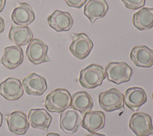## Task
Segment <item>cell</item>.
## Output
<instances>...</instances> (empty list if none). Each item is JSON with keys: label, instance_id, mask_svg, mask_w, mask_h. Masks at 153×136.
Returning <instances> with one entry per match:
<instances>
[{"label": "cell", "instance_id": "cell-1", "mask_svg": "<svg viewBox=\"0 0 153 136\" xmlns=\"http://www.w3.org/2000/svg\"><path fill=\"white\" fill-rule=\"evenodd\" d=\"M71 95L64 88H57L50 92L45 97L44 105L50 112L62 113L71 106Z\"/></svg>", "mask_w": 153, "mask_h": 136}, {"label": "cell", "instance_id": "cell-2", "mask_svg": "<svg viewBox=\"0 0 153 136\" xmlns=\"http://www.w3.org/2000/svg\"><path fill=\"white\" fill-rule=\"evenodd\" d=\"M105 78L106 74L102 66L91 64L81 70L79 82L83 88L93 89L101 85Z\"/></svg>", "mask_w": 153, "mask_h": 136}, {"label": "cell", "instance_id": "cell-3", "mask_svg": "<svg viewBox=\"0 0 153 136\" xmlns=\"http://www.w3.org/2000/svg\"><path fill=\"white\" fill-rule=\"evenodd\" d=\"M98 102L100 107L107 112L124 110V95L117 88H112L99 94Z\"/></svg>", "mask_w": 153, "mask_h": 136}, {"label": "cell", "instance_id": "cell-4", "mask_svg": "<svg viewBox=\"0 0 153 136\" xmlns=\"http://www.w3.org/2000/svg\"><path fill=\"white\" fill-rule=\"evenodd\" d=\"M105 74L109 81L119 85L130 81L132 69L126 62H111L105 68Z\"/></svg>", "mask_w": 153, "mask_h": 136}, {"label": "cell", "instance_id": "cell-5", "mask_svg": "<svg viewBox=\"0 0 153 136\" xmlns=\"http://www.w3.org/2000/svg\"><path fill=\"white\" fill-rule=\"evenodd\" d=\"M72 41L69 49L71 53L79 60H84L88 56L93 47V43L84 33H72Z\"/></svg>", "mask_w": 153, "mask_h": 136}, {"label": "cell", "instance_id": "cell-6", "mask_svg": "<svg viewBox=\"0 0 153 136\" xmlns=\"http://www.w3.org/2000/svg\"><path fill=\"white\" fill-rule=\"evenodd\" d=\"M48 47L43 41L34 38L28 44L26 50V55L29 61L37 65L51 61L48 55Z\"/></svg>", "mask_w": 153, "mask_h": 136}, {"label": "cell", "instance_id": "cell-7", "mask_svg": "<svg viewBox=\"0 0 153 136\" xmlns=\"http://www.w3.org/2000/svg\"><path fill=\"white\" fill-rule=\"evenodd\" d=\"M129 128L136 136H148L153 134L151 117L144 112H136L131 115Z\"/></svg>", "mask_w": 153, "mask_h": 136}, {"label": "cell", "instance_id": "cell-8", "mask_svg": "<svg viewBox=\"0 0 153 136\" xmlns=\"http://www.w3.org/2000/svg\"><path fill=\"white\" fill-rule=\"evenodd\" d=\"M22 85L27 95L40 96L47 89L46 79L36 73H30L22 81Z\"/></svg>", "mask_w": 153, "mask_h": 136}, {"label": "cell", "instance_id": "cell-9", "mask_svg": "<svg viewBox=\"0 0 153 136\" xmlns=\"http://www.w3.org/2000/svg\"><path fill=\"white\" fill-rule=\"evenodd\" d=\"M81 117L79 112L75 110L67 109L60 113L59 126L65 133L74 134L79 129L81 125Z\"/></svg>", "mask_w": 153, "mask_h": 136}, {"label": "cell", "instance_id": "cell-10", "mask_svg": "<svg viewBox=\"0 0 153 136\" xmlns=\"http://www.w3.org/2000/svg\"><path fill=\"white\" fill-rule=\"evenodd\" d=\"M23 94L22 83L17 78L10 77L0 84V95L8 100H17Z\"/></svg>", "mask_w": 153, "mask_h": 136}, {"label": "cell", "instance_id": "cell-11", "mask_svg": "<svg viewBox=\"0 0 153 136\" xmlns=\"http://www.w3.org/2000/svg\"><path fill=\"white\" fill-rule=\"evenodd\" d=\"M8 128L16 135L25 134L29 128V123L25 113L21 111H14L6 116Z\"/></svg>", "mask_w": 153, "mask_h": 136}, {"label": "cell", "instance_id": "cell-12", "mask_svg": "<svg viewBox=\"0 0 153 136\" xmlns=\"http://www.w3.org/2000/svg\"><path fill=\"white\" fill-rule=\"evenodd\" d=\"M49 26L56 32H66L71 29L74 19L69 13L60 10H55L47 18Z\"/></svg>", "mask_w": 153, "mask_h": 136}, {"label": "cell", "instance_id": "cell-13", "mask_svg": "<svg viewBox=\"0 0 153 136\" xmlns=\"http://www.w3.org/2000/svg\"><path fill=\"white\" fill-rule=\"evenodd\" d=\"M23 51L20 46L13 45L4 48L0 63L10 70L14 69L23 61Z\"/></svg>", "mask_w": 153, "mask_h": 136}, {"label": "cell", "instance_id": "cell-14", "mask_svg": "<svg viewBox=\"0 0 153 136\" xmlns=\"http://www.w3.org/2000/svg\"><path fill=\"white\" fill-rule=\"evenodd\" d=\"M130 58L135 66L149 68L153 65V50L146 45L136 46L131 49Z\"/></svg>", "mask_w": 153, "mask_h": 136}, {"label": "cell", "instance_id": "cell-15", "mask_svg": "<svg viewBox=\"0 0 153 136\" xmlns=\"http://www.w3.org/2000/svg\"><path fill=\"white\" fill-rule=\"evenodd\" d=\"M108 11V5L105 0H88L84 8V14L93 25L97 20L105 16Z\"/></svg>", "mask_w": 153, "mask_h": 136}, {"label": "cell", "instance_id": "cell-16", "mask_svg": "<svg viewBox=\"0 0 153 136\" xmlns=\"http://www.w3.org/2000/svg\"><path fill=\"white\" fill-rule=\"evenodd\" d=\"M146 101V93L141 87H130L125 91L124 103L126 106L133 111H137Z\"/></svg>", "mask_w": 153, "mask_h": 136}, {"label": "cell", "instance_id": "cell-17", "mask_svg": "<svg viewBox=\"0 0 153 136\" xmlns=\"http://www.w3.org/2000/svg\"><path fill=\"white\" fill-rule=\"evenodd\" d=\"M27 120L33 128L47 132L52 122V117L45 109H32L29 112Z\"/></svg>", "mask_w": 153, "mask_h": 136}, {"label": "cell", "instance_id": "cell-18", "mask_svg": "<svg viewBox=\"0 0 153 136\" xmlns=\"http://www.w3.org/2000/svg\"><path fill=\"white\" fill-rule=\"evenodd\" d=\"M11 17L15 24L27 26L35 20V13L27 3L20 2L13 10Z\"/></svg>", "mask_w": 153, "mask_h": 136}, {"label": "cell", "instance_id": "cell-19", "mask_svg": "<svg viewBox=\"0 0 153 136\" xmlns=\"http://www.w3.org/2000/svg\"><path fill=\"white\" fill-rule=\"evenodd\" d=\"M105 116L99 110L90 111L84 114L82 121V126L90 133L96 132L105 126Z\"/></svg>", "mask_w": 153, "mask_h": 136}, {"label": "cell", "instance_id": "cell-20", "mask_svg": "<svg viewBox=\"0 0 153 136\" xmlns=\"http://www.w3.org/2000/svg\"><path fill=\"white\" fill-rule=\"evenodd\" d=\"M33 35L28 26H21L12 24L8 33L9 39L17 46L29 44L33 39Z\"/></svg>", "mask_w": 153, "mask_h": 136}, {"label": "cell", "instance_id": "cell-21", "mask_svg": "<svg viewBox=\"0 0 153 136\" xmlns=\"http://www.w3.org/2000/svg\"><path fill=\"white\" fill-rule=\"evenodd\" d=\"M71 107L81 115L91 110L93 101L90 94L86 91H78L71 97Z\"/></svg>", "mask_w": 153, "mask_h": 136}, {"label": "cell", "instance_id": "cell-22", "mask_svg": "<svg viewBox=\"0 0 153 136\" xmlns=\"http://www.w3.org/2000/svg\"><path fill=\"white\" fill-rule=\"evenodd\" d=\"M133 24L140 30H148L153 27V8L143 7L133 16Z\"/></svg>", "mask_w": 153, "mask_h": 136}, {"label": "cell", "instance_id": "cell-23", "mask_svg": "<svg viewBox=\"0 0 153 136\" xmlns=\"http://www.w3.org/2000/svg\"><path fill=\"white\" fill-rule=\"evenodd\" d=\"M124 6L130 10H135L144 6L145 0H121Z\"/></svg>", "mask_w": 153, "mask_h": 136}, {"label": "cell", "instance_id": "cell-24", "mask_svg": "<svg viewBox=\"0 0 153 136\" xmlns=\"http://www.w3.org/2000/svg\"><path fill=\"white\" fill-rule=\"evenodd\" d=\"M68 6L79 9L81 8L87 0H64Z\"/></svg>", "mask_w": 153, "mask_h": 136}, {"label": "cell", "instance_id": "cell-25", "mask_svg": "<svg viewBox=\"0 0 153 136\" xmlns=\"http://www.w3.org/2000/svg\"><path fill=\"white\" fill-rule=\"evenodd\" d=\"M5 29V21L4 18L0 16V34L4 32Z\"/></svg>", "mask_w": 153, "mask_h": 136}, {"label": "cell", "instance_id": "cell-26", "mask_svg": "<svg viewBox=\"0 0 153 136\" xmlns=\"http://www.w3.org/2000/svg\"><path fill=\"white\" fill-rule=\"evenodd\" d=\"M5 3H6V0H0V13L5 8Z\"/></svg>", "mask_w": 153, "mask_h": 136}, {"label": "cell", "instance_id": "cell-27", "mask_svg": "<svg viewBox=\"0 0 153 136\" xmlns=\"http://www.w3.org/2000/svg\"><path fill=\"white\" fill-rule=\"evenodd\" d=\"M85 136H106L105 134H100V133H96V132H93L91 133V134L85 135Z\"/></svg>", "mask_w": 153, "mask_h": 136}, {"label": "cell", "instance_id": "cell-28", "mask_svg": "<svg viewBox=\"0 0 153 136\" xmlns=\"http://www.w3.org/2000/svg\"><path fill=\"white\" fill-rule=\"evenodd\" d=\"M46 136H60L59 134L57 133H53V132H50L47 134Z\"/></svg>", "mask_w": 153, "mask_h": 136}, {"label": "cell", "instance_id": "cell-29", "mask_svg": "<svg viewBox=\"0 0 153 136\" xmlns=\"http://www.w3.org/2000/svg\"><path fill=\"white\" fill-rule=\"evenodd\" d=\"M2 114L0 112V127L2 125Z\"/></svg>", "mask_w": 153, "mask_h": 136}, {"label": "cell", "instance_id": "cell-30", "mask_svg": "<svg viewBox=\"0 0 153 136\" xmlns=\"http://www.w3.org/2000/svg\"><path fill=\"white\" fill-rule=\"evenodd\" d=\"M152 100H153V92L152 93Z\"/></svg>", "mask_w": 153, "mask_h": 136}]
</instances>
